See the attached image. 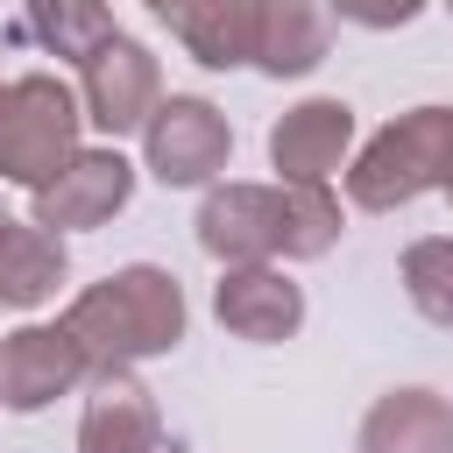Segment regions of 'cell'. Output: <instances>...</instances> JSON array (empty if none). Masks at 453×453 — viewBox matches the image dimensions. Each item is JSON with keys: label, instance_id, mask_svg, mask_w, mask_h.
I'll return each instance as SVG.
<instances>
[{"label": "cell", "instance_id": "obj_22", "mask_svg": "<svg viewBox=\"0 0 453 453\" xmlns=\"http://www.w3.org/2000/svg\"><path fill=\"white\" fill-rule=\"evenodd\" d=\"M439 7H446V14H453V0H439Z\"/></svg>", "mask_w": 453, "mask_h": 453}, {"label": "cell", "instance_id": "obj_21", "mask_svg": "<svg viewBox=\"0 0 453 453\" xmlns=\"http://www.w3.org/2000/svg\"><path fill=\"white\" fill-rule=\"evenodd\" d=\"M142 7H156V14H163V7H170V0H142Z\"/></svg>", "mask_w": 453, "mask_h": 453}, {"label": "cell", "instance_id": "obj_11", "mask_svg": "<svg viewBox=\"0 0 453 453\" xmlns=\"http://www.w3.org/2000/svg\"><path fill=\"white\" fill-rule=\"evenodd\" d=\"M163 446V411L127 368H99L92 396L78 411V453H156Z\"/></svg>", "mask_w": 453, "mask_h": 453}, {"label": "cell", "instance_id": "obj_2", "mask_svg": "<svg viewBox=\"0 0 453 453\" xmlns=\"http://www.w3.org/2000/svg\"><path fill=\"white\" fill-rule=\"evenodd\" d=\"M453 177V106H411L347 163V198L361 212H396Z\"/></svg>", "mask_w": 453, "mask_h": 453}, {"label": "cell", "instance_id": "obj_6", "mask_svg": "<svg viewBox=\"0 0 453 453\" xmlns=\"http://www.w3.org/2000/svg\"><path fill=\"white\" fill-rule=\"evenodd\" d=\"M127 198H134V163L120 149H78L50 184H35L28 219L50 234H85V226H106Z\"/></svg>", "mask_w": 453, "mask_h": 453}, {"label": "cell", "instance_id": "obj_8", "mask_svg": "<svg viewBox=\"0 0 453 453\" xmlns=\"http://www.w3.org/2000/svg\"><path fill=\"white\" fill-rule=\"evenodd\" d=\"M347 149H354V106L347 99H297L269 127L276 184H326L333 170H347Z\"/></svg>", "mask_w": 453, "mask_h": 453}, {"label": "cell", "instance_id": "obj_7", "mask_svg": "<svg viewBox=\"0 0 453 453\" xmlns=\"http://www.w3.org/2000/svg\"><path fill=\"white\" fill-rule=\"evenodd\" d=\"M85 375H92V361L64 333V319L57 326H14L0 340V403L21 411V418L28 411H50L57 396H71Z\"/></svg>", "mask_w": 453, "mask_h": 453}, {"label": "cell", "instance_id": "obj_13", "mask_svg": "<svg viewBox=\"0 0 453 453\" xmlns=\"http://www.w3.org/2000/svg\"><path fill=\"white\" fill-rule=\"evenodd\" d=\"M361 453H453V403L439 389H389L361 418Z\"/></svg>", "mask_w": 453, "mask_h": 453}, {"label": "cell", "instance_id": "obj_3", "mask_svg": "<svg viewBox=\"0 0 453 453\" xmlns=\"http://www.w3.org/2000/svg\"><path fill=\"white\" fill-rule=\"evenodd\" d=\"M78 134H85V106L64 78L28 71L0 85V184H21V191L50 184L78 156Z\"/></svg>", "mask_w": 453, "mask_h": 453}, {"label": "cell", "instance_id": "obj_9", "mask_svg": "<svg viewBox=\"0 0 453 453\" xmlns=\"http://www.w3.org/2000/svg\"><path fill=\"white\" fill-rule=\"evenodd\" d=\"M283 234V191L276 184H212L198 205V248L212 262H269Z\"/></svg>", "mask_w": 453, "mask_h": 453}, {"label": "cell", "instance_id": "obj_1", "mask_svg": "<svg viewBox=\"0 0 453 453\" xmlns=\"http://www.w3.org/2000/svg\"><path fill=\"white\" fill-rule=\"evenodd\" d=\"M184 283L156 262H127L99 283H85L71 304H64V333L85 347L92 375L99 368H134V361H156L184 340Z\"/></svg>", "mask_w": 453, "mask_h": 453}, {"label": "cell", "instance_id": "obj_5", "mask_svg": "<svg viewBox=\"0 0 453 453\" xmlns=\"http://www.w3.org/2000/svg\"><path fill=\"white\" fill-rule=\"evenodd\" d=\"M78 71H85V85H78L85 120H92L106 142L142 134V120H149L156 99H163V71H156L149 42H134V35H106Z\"/></svg>", "mask_w": 453, "mask_h": 453}, {"label": "cell", "instance_id": "obj_19", "mask_svg": "<svg viewBox=\"0 0 453 453\" xmlns=\"http://www.w3.org/2000/svg\"><path fill=\"white\" fill-rule=\"evenodd\" d=\"M418 7L425 0H333V14L354 28H403V21H418Z\"/></svg>", "mask_w": 453, "mask_h": 453}, {"label": "cell", "instance_id": "obj_15", "mask_svg": "<svg viewBox=\"0 0 453 453\" xmlns=\"http://www.w3.org/2000/svg\"><path fill=\"white\" fill-rule=\"evenodd\" d=\"M163 21L205 71H234L255 57V0H170Z\"/></svg>", "mask_w": 453, "mask_h": 453}, {"label": "cell", "instance_id": "obj_16", "mask_svg": "<svg viewBox=\"0 0 453 453\" xmlns=\"http://www.w3.org/2000/svg\"><path fill=\"white\" fill-rule=\"evenodd\" d=\"M21 14H28V35L50 57H71V64H85L106 35H120L106 0H21Z\"/></svg>", "mask_w": 453, "mask_h": 453}, {"label": "cell", "instance_id": "obj_12", "mask_svg": "<svg viewBox=\"0 0 453 453\" xmlns=\"http://www.w3.org/2000/svg\"><path fill=\"white\" fill-rule=\"evenodd\" d=\"M333 0H255V57L269 78H304L333 50Z\"/></svg>", "mask_w": 453, "mask_h": 453}, {"label": "cell", "instance_id": "obj_17", "mask_svg": "<svg viewBox=\"0 0 453 453\" xmlns=\"http://www.w3.org/2000/svg\"><path fill=\"white\" fill-rule=\"evenodd\" d=\"M283 191V234H276V255L283 262H319L347 226H340V198L326 184H276Z\"/></svg>", "mask_w": 453, "mask_h": 453}, {"label": "cell", "instance_id": "obj_23", "mask_svg": "<svg viewBox=\"0 0 453 453\" xmlns=\"http://www.w3.org/2000/svg\"><path fill=\"white\" fill-rule=\"evenodd\" d=\"M446 198H453V177H446Z\"/></svg>", "mask_w": 453, "mask_h": 453}, {"label": "cell", "instance_id": "obj_4", "mask_svg": "<svg viewBox=\"0 0 453 453\" xmlns=\"http://www.w3.org/2000/svg\"><path fill=\"white\" fill-rule=\"evenodd\" d=\"M226 156H234V127H226V113H219L212 99H198V92H170V99H156V113L142 120V163H149V177L170 184V191L212 184V177L226 170Z\"/></svg>", "mask_w": 453, "mask_h": 453}, {"label": "cell", "instance_id": "obj_10", "mask_svg": "<svg viewBox=\"0 0 453 453\" xmlns=\"http://www.w3.org/2000/svg\"><path fill=\"white\" fill-rule=\"evenodd\" d=\"M212 319L234 333V340H255V347H276L304 326V290L269 269V262H234L219 283H212Z\"/></svg>", "mask_w": 453, "mask_h": 453}, {"label": "cell", "instance_id": "obj_14", "mask_svg": "<svg viewBox=\"0 0 453 453\" xmlns=\"http://www.w3.org/2000/svg\"><path fill=\"white\" fill-rule=\"evenodd\" d=\"M71 276V255H64V234L35 226V219H7L0 234V311H35L64 290Z\"/></svg>", "mask_w": 453, "mask_h": 453}, {"label": "cell", "instance_id": "obj_18", "mask_svg": "<svg viewBox=\"0 0 453 453\" xmlns=\"http://www.w3.org/2000/svg\"><path fill=\"white\" fill-rule=\"evenodd\" d=\"M396 276H403V297H411L432 326L453 333V234H425V241H411L403 262H396Z\"/></svg>", "mask_w": 453, "mask_h": 453}, {"label": "cell", "instance_id": "obj_20", "mask_svg": "<svg viewBox=\"0 0 453 453\" xmlns=\"http://www.w3.org/2000/svg\"><path fill=\"white\" fill-rule=\"evenodd\" d=\"M7 219H14V212H7V205H0V234H7Z\"/></svg>", "mask_w": 453, "mask_h": 453}]
</instances>
